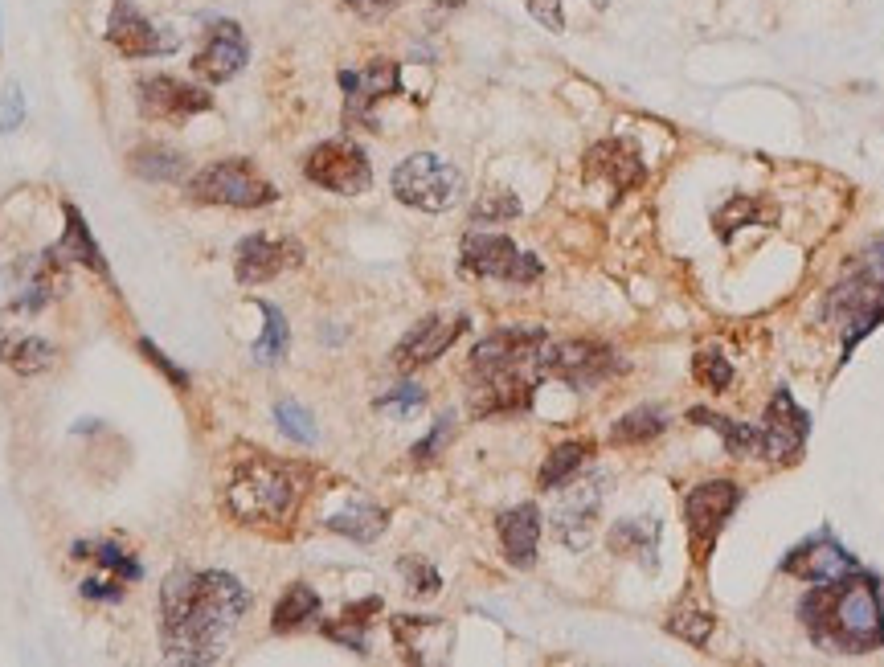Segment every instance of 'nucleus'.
<instances>
[{"mask_svg":"<svg viewBox=\"0 0 884 667\" xmlns=\"http://www.w3.org/2000/svg\"><path fill=\"white\" fill-rule=\"evenodd\" d=\"M250 590L221 569H176L160 590V635L172 663H213L226 655Z\"/></svg>","mask_w":884,"mask_h":667,"instance_id":"nucleus-1","label":"nucleus"},{"mask_svg":"<svg viewBox=\"0 0 884 667\" xmlns=\"http://www.w3.org/2000/svg\"><path fill=\"white\" fill-rule=\"evenodd\" d=\"M815 643L835 651H876L884 647V602L880 586L868 573H848L839 582H823L799 606Z\"/></svg>","mask_w":884,"mask_h":667,"instance_id":"nucleus-2","label":"nucleus"},{"mask_svg":"<svg viewBox=\"0 0 884 667\" xmlns=\"http://www.w3.org/2000/svg\"><path fill=\"white\" fill-rule=\"evenodd\" d=\"M299 479L275 459H246L226 487V512L238 524H279L299 504Z\"/></svg>","mask_w":884,"mask_h":667,"instance_id":"nucleus-3","label":"nucleus"},{"mask_svg":"<svg viewBox=\"0 0 884 667\" xmlns=\"http://www.w3.org/2000/svg\"><path fill=\"white\" fill-rule=\"evenodd\" d=\"M827 311L844 332V352H852V344H860L884 320V238L872 242L852 262V271L835 283Z\"/></svg>","mask_w":884,"mask_h":667,"instance_id":"nucleus-4","label":"nucleus"},{"mask_svg":"<svg viewBox=\"0 0 884 667\" xmlns=\"http://www.w3.org/2000/svg\"><path fill=\"white\" fill-rule=\"evenodd\" d=\"M189 197L205 201V205H230V209H262L279 201V189L262 176L246 156H230L217 160L209 168H201L189 181Z\"/></svg>","mask_w":884,"mask_h":667,"instance_id":"nucleus-5","label":"nucleus"},{"mask_svg":"<svg viewBox=\"0 0 884 667\" xmlns=\"http://www.w3.org/2000/svg\"><path fill=\"white\" fill-rule=\"evenodd\" d=\"M393 197L422 213H447L463 197V172L434 152H418L393 168Z\"/></svg>","mask_w":884,"mask_h":667,"instance_id":"nucleus-6","label":"nucleus"},{"mask_svg":"<svg viewBox=\"0 0 884 667\" xmlns=\"http://www.w3.org/2000/svg\"><path fill=\"white\" fill-rule=\"evenodd\" d=\"M623 369V361L598 340H545L537 352V377H557L573 389H594Z\"/></svg>","mask_w":884,"mask_h":667,"instance_id":"nucleus-7","label":"nucleus"},{"mask_svg":"<svg viewBox=\"0 0 884 667\" xmlns=\"http://www.w3.org/2000/svg\"><path fill=\"white\" fill-rule=\"evenodd\" d=\"M303 172H307L312 185H320L328 193H340V197L369 193V185H373L369 156H365L361 144H352V140H328V144L312 148L303 160Z\"/></svg>","mask_w":884,"mask_h":667,"instance_id":"nucleus-8","label":"nucleus"},{"mask_svg":"<svg viewBox=\"0 0 884 667\" xmlns=\"http://www.w3.org/2000/svg\"><path fill=\"white\" fill-rule=\"evenodd\" d=\"M545 328L537 324H512L492 332L488 340H479L471 352V373L475 377H496V373H537V352L545 344Z\"/></svg>","mask_w":884,"mask_h":667,"instance_id":"nucleus-9","label":"nucleus"},{"mask_svg":"<svg viewBox=\"0 0 884 667\" xmlns=\"http://www.w3.org/2000/svg\"><path fill=\"white\" fill-rule=\"evenodd\" d=\"M463 271L483 275V279H504V283H537L541 262L533 254L516 250V242L508 234H467Z\"/></svg>","mask_w":884,"mask_h":667,"instance_id":"nucleus-10","label":"nucleus"},{"mask_svg":"<svg viewBox=\"0 0 884 667\" xmlns=\"http://www.w3.org/2000/svg\"><path fill=\"white\" fill-rule=\"evenodd\" d=\"M741 492L733 479H713V483H700L688 492L684 500V516H688V532L692 541L700 545V557H709L713 545H717V532L725 528V520L733 516Z\"/></svg>","mask_w":884,"mask_h":667,"instance_id":"nucleus-11","label":"nucleus"},{"mask_svg":"<svg viewBox=\"0 0 884 667\" xmlns=\"http://www.w3.org/2000/svg\"><path fill=\"white\" fill-rule=\"evenodd\" d=\"M140 111L156 123H189L193 115L209 111L213 107V95L201 91V86H189L172 74H156V78H144L140 86Z\"/></svg>","mask_w":884,"mask_h":667,"instance_id":"nucleus-12","label":"nucleus"},{"mask_svg":"<svg viewBox=\"0 0 884 667\" xmlns=\"http://www.w3.org/2000/svg\"><path fill=\"white\" fill-rule=\"evenodd\" d=\"M340 86H344V119L373 127V107L381 99L397 95V86H402V70H397L393 58H373L365 70H344Z\"/></svg>","mask_w":884,"mask_h":667,"instance_id":"nucleus-13","label":"nucleus"},{"mask_svg":"<svg viewBox=\"0 0 884 667\" xmlns=\"http://www.w3.org/2000/svg\"><path fill=\"white\" fill-rule=\"evenodd\" d=\"M803 442H807V414L794 406V397L786 389H778L770 397L762 430H758V451L770 463H790V459H799Z\"/></svg>","mask_w":884,"mask_h":667,"instance_id":"nucleus-14","label":"nucleus"},{"mask_svg":"<svg viewBox=\"0 0 884 667\" xmlns=\"http://www.w3.org/2000/svg\"><path fill=\"white\" fill-rule=\"evenodd\" d=\"M246 58H250V41H246L242 25H238V21H213V25L205 29L201 50L193 54V70H197L205 82L217 86V82H230L234 74H242Z\"/></svg>","mask_w":884,"mask_h":667,"instance_id":"nucleus-15","label":"nucleus"},{"mask_svg":"<svg viewBox=\"0 0 884 667\" xmlns=\"http://www.w3.org/2000/svg\"><path fill=\"white\" fill-rule=\"evenodd\" d=\"M107 41L123 58H160L176 50V37H164L131 0H115L107 17Z\"/></svg>","mask_w":884,"mask_h":667,"instance_id":"nucleus-16","label":"nucleus"},{"mask_svg":"<svg viewBox=\"0 0 884 667\" xmlns=\"http://www.w3.org/2000/svg\"><path fill=\"white\" fill-rule=\"evenodd\" d=\"M602 508V479H582V483H561V500L553 508V528L569 549H586L594 537V516Z\"/></svg>","mask_w":884,"mask_h":667,"instance_id":"nucleus-17","label":"nucleus"},{"mask_svg":"<svg viewBox=\"0 0 884 667\" xmlns=\"http://www.w3.org/2000/svg\"><path fill=\"white\" fill-rule=\"evenodd\" d=\"M303 258V246L295 238H271V234H254L238 246L234 258V275L242 287H258L275 275H283L287 266H295Z\"/></svg>","mask_w":884,"mask_h":667,"instance_id":"nucleus-18","label":"nucleus"},{"mask_svg":"<svg viewBox=\"0 0 884 667\" xmlns=\"http://www.w3.org/2000/svg\"><path fill=\"white\" fill-rule=\"evenodd\" d=\"M467 316H430L422 320L414 332H406V340L393 348V365L410 373V369H422L430 361H438L442 352H447L463 332H467Z\"/></svg>","mask_w":884,"mask_h":667,"instance_id":"nucleus-19","label":"nucleus"},{"mask_svg":"<svg viewBox=\"0 0 884 667\" xmlns=\"http://www.w3.org/2000/svg\"><path fill=\"white\" fill-rule=\"evenodd\" d=\"M586 176L590 181H606L614 189V197H623V193H635L647 181V168H643V156H639L635 144L602 140L586 152Z\"/></svg>","mask_w":884,"mask_h":667,"instance_id":"nucleus-20","label":"nucleus"},{"mask_svg":"<svg viewBox=\"0 0 884 667\" xmlns=\"http://www.w3.org/2000/svg\"><path fill=\"white\" fill-rule=\"evenodd\" d=\"M782 569H786L790 577H803V582L823 586V582H839V577L856 573L860 565H856V557H852L844 545H835L827 532H819V537H811V541H803L799 549H794V553L782 561Z\"/></svg>","mask_w":884,"mask_h":667,"instance_id":"nucleus-21","label":"nucleus"},{"mask_svg":"<svg viewBox=\"0 0 884 667\" xmlns=\"http://www.w3.org/2000/svg\"><path fill=\"white\" fill-rule=\"evenodd\" d=\"M533 381H537V377H524V373L483 377L479 389L471 393V414H475V418H492V414L524 410L528 402H533Z\"/></svg>","mask_w":884,"mask_h":667,"instance_id":"nucleus-22","label":"nucleus"},{"mask_svg":"<svg viewBox=\"0 0 884 667\" xmlns=\"http://www.w3.org/2000/svg\"><path fill=\"white\" fill-rule=\"evenodd\" d=\"M58 361V348L37 336V332H21V328H0V365L13 369L17 377H37Z\"/></svg>","mask_w":884,"mask_h":667,"instance_id":"nucleus-23","label":"nucleus"},{"mask_svg":"<svg viewBox=\"0 0 884 667\" xmlns=\"http://www.w3.org/2000/svg\"><path fill=\"white\" fill-rule=\"evenodd\" d=\"M496 528H500V545H504V553H508V561L516 569H528L537 561V545H541V512H537V504H520V508L504 512L496 520Z\"/></svg>","mask_w":884,"mask_h":667,"instance_id":"nucleus-24","label":"nucleus"},{"mask_svg":"<svg viewBox=\"0 0 884 667\" xmlns=\"http://www.w3.org/2000/svg\"><path fill=\"white\" fill-rule=\"evenodd\" d=\"M62 217H66V230H62V242L54 246L62 258H74V262H82L86 271H95V275H103V279H111V266H107V258H103V250H99V242H95V234H91V226L82 221V213H78V205H62Z\"/></svg>","mask_w":884,"mask_h":667,"instance_id":"nucleus-25","label":"nucleus"},{"mask_svg":"<svg viewBox=\"0 0 884 667\" xmlns=\"http://www.w3.org/2000/svg\"><path fill=\"white\" fill-rule=\"evenodd\" d=\"M655 549H659V520L651 516H635V520H618L610 528V553L618 557H635L647 569L655 565Z\"/></svg>","mask_w":884,"mask_h":667,"instance_id":"nucleus-26","label":"nucleus"},{"mask_svg":"<svg viewBox=\"0 0 884 667\" xmlns=\"http://www.w3.org/2000/svg\"><path fill=\"white\" fill-rule=\"evenodd\" d=\"M385 524H389V516H385V508H377V504H352V508H344V512H336V516H328V528L332 532H340V537H352V541H377L381 532H385Z\"/></svg>","mask_w":884,"mask_h":667,"instance_id":"nucleus-27","label":"nucleus"},{"mask_svg":"<svg viewBox=\"0 0 884 667\" xmlns=\"http://www.w3.org/2000/svg\"><path fill=\"white\" fill-rule=\"evenodd\" d=\"M258 311H262V336L254 340V361L258 365H279L283 357H287V344H291V328H287V316L275 307V303H267V299H258Z\"/></svg>","mask_w":884,"mask_h":667,"instance_id":"nucleus-28","label":"nucleus"},{"mask_svg":"<svg viewBox=\"0 0 884 667\" xmlns=\"http://www.w3.org/2000/svg\"><path fill=\"white\" fill-rule=\"evenodd\" d=\"M590 451H594V442H561L557 451H549V459L541 463V475H537L541 492H557L561 483H569L578 475V467L590 459Z\"/></svg>","mask_w":884,"mask_h":667,"instance_id":"nucleus-29","label":"nucleus"},{"mask_svg":"<svg viewBox=\"0 0 884 667\" xmlns=\"http://www.w3.org/2000/svg\"><path fill=\"white\" fill-rule=\"evenodd\" d=\"M316 614H320V594H316L312 586L295 582V586H287V594L279 598L271 627H275L279 635H287V631H299L303 622H307V618H316Z\"/></svg>","mask_w":884,"mask_h":667,"instance_id":"nucleus-30","label":"nucleus"},{"mask_svg":"<svg viewBox=\"0 0 884 667\" xmlns=\"http://www.w3.org/2000/svg\"><path fill=\"white\" fill-rule=\"evenodd\" d=\"M74 557H78V561H95V565H103L107 573L123 577V582H140V577H144L140 561L131 557L127 549H119L115 541H78V545H74Z\"/></svg>","mask_w":884,"mask_h":667,"instance_id":"nucleus-31","label":"nucleus"},{"mask_svg":"<svg viewBox=\"0 0 884 667\" xmlns=\"http://www.w3.org/2000/svg\"><path fill=\"white\" fill-rule=\"evenodd\" d=\"M663 430H668V414L655 410V406H639V410H631V414H623V418L614 422L610 438L618 442V447H635V442L659 438Z\"/></svg>","mask_w":884,"mask_h":667,"instance_id":"nucleus-32","label":"nucleus"},{"mask_svg":"<svg viewBox=\"0 0 884 667\" xmlns=\"http://www.w3.org/2000/svg\"><path fill=\"white\" fill-rule=\"evenodd\" d=\"M688 422L713 426V430L725 438L729 455H749V451L758 447V430H754V426H741V422H733V418H721V414H709V410H688Z\"/></svg>","mask_w":884,"mask_h":667,"instance_id":"nucleus-33","label":"nucleus"},{"mask_svg":"<svg viewBox=\"0 0 884 667\" xmlns=\"http://www.w3.org/2000/svg\"><path fill=\"white\" fill-rule=\"evenodd\" d=\"M131 172L144 176V181H176L185 172V156L168 148H144L131 156Z\"/></svg>","mask_w":884,"mask_h":667,"instance_id":"nucleus-34","label":"nucleus"},{"mask_svg":"<svg viewBox=\"0 0 884 667\" xmlns=\"http://www.w3.org/2000/svg\"><path fill=\"white\" fill-rule=\"evenodd\" d=\"M713 627H717V618H713L709 610H696V606H680V610H672V618H668V631H672L676 639L692 643V647L709 643Z\"/></svg>","mask_w":884,"mask_h":667,"instance_id":"nucleus-35","label":"nucleus"},{"mask_svg":"<svg viewBox=\"0 0 884 667\" xmlns=\"http://www.w3.org/2000/svg\"><path fill=\"white\" fill-rule=\"evenodd\" d=\"M275 422H279V430H283L287 438L303 442V447H312V442H316L312 414H307L303 406H295V402H279V406H275Z\"/></svg>","mask_w":884,"mask_h":667,"instance_id":"nucleus-36","label":"nucleus"},{"mask_svg":"<svg viewBox=\"0 0 884 667\" xmlns=\"http://www.w3.org/2000/svg\"><path fill=\"white\" fill-rule=\"evenodd\" d=\"M455 438V414H442L438 422H434V430L422 438V442H414V463H430V459H438L442 455V447Z\"/></svg>","mask_w":884,"mask_h":667,"instance_id":"nucleus-37","label":"nucleus"},{"mask_svg":"<svg viewBox=\"0 0 884 667\" xmlns=\"http://www.w3.org/2000/svg\"><path fill=\"white\" fill-rule=\"evenodd\" d=\"M402 577H406V586H410V594H438V586H442V577H438V569L430 565V561H418V557H402Z\"/></svg>","mask_w":884,"mask_h":667,"instance_id":"nucleus-38","label":"nucleus"},{"mask_svg":"<svg viewBox=\"0 0 884 667\" xmlns=\"http://www.w3.org/2000/svg\"><path fill=\"white\" fill-rule=\"evenodd\" d=\"M422 402H426V389H422V385H397V389H389V393L377 397V410H389V414H397V418H406V414H414Z\"/></svg>","mask_w":884,"mask_h":667,"instance_id":"nucleus-39","label":"nucleus"},{"mask_svg":"<svg viewBox=\"0 0 884 667\" xmlns=\"http://www.w3.org/2000/svg\"><path fill=\"white\" fill-rule=\"evenodd\" d=\"M754 217H758V201H754V197H737L729 209L717 213V234H721V238H733V230L749 226Z\"/></svg>","mask_w":884,"mask_h":667,"instance_id":"nucleus-40","label":"nucleus"},{"mask_svg":"<svg viewBox=\"0 0 884 667\" xmlns=\"http://www.w3.org/2000/svg\"><path fill=\"white\" fill-rule=\"evenodd\" d=\"M696 377L709 385L713 393H725V385H729V377H733V369H729V361L725 357H717V352H700L696 357Z\"/></svg>","mask_w":884,"mask_h":667,"instance_id":"nucleus-41","label":"nucleus"},{"mask_svg":"<svg viewBox=\"0 0 884 667\" xmlns=\"http://www.w3.org/2000/svg\"><path fill=\"white\" fill-rule=\"evenodd\" d=\"M21 123H25V95H21L17 82H9L5 95H0V131H5V136H13Z\"/></svg>","mask_w":884,"mask_h":667,"instance_id":"nucleus-42","label":"nucleus"},{"mask_svg":"<svg viewBox=\"0 0 884 667\" xmlns=\"http://www.w3.org/2000/svg\"><path fill=\"white\" fill-rule=\"evenodd\" d=\"M123 577H86L82 582V598H91V602H123Z\"/></svg>","mask_w":884,"mask_h":667,"instance_id":"nucleus-43","label":"nucleus"},{"mask_svg":"<svg viewBox=\"0 0 884 667\" xmlns=\"http://www.w3.org/2000/svg\"><path fill=\"white\" fill-rule=\"evenodd\" d=\"M140 352L148 357V365H156V369H160V373H164V377H168V381H172L176 389H189V373H185V369H176V365H172V361L164 357V352H160V348H156V344H152L148 336L140 340Z\"/></svg>","mask_w":884,"mask_h":667,"instance_id":"nucleus-44","label":"nucleus"},{"mask_svg":"<svg viewBox=\"0 0 884 667\" xmlns=\"http://www.w3.org/2000/svg\"><path fill=\"white\" fill-rule=\"evenodd\" d=\"M520 213V201L516 197H508V193H500V197H488V201H479V209H475V221H500V217H516Z\"/></svg>","mask_w":884,"mask_h":667,"instance_id":"nucleus-45","label":"nucleus"},{"mask_svg":"<svg viewBox=\"0 0 884 667\" xmlns=\"http://www.w3.org/2000/svg\"><path fill=\"white\" fill-rule=\"evenodd\" d=\"M528 13H533L545 29L561 33L565 29V13H561V0H528Z\"/></svg>","mask_w":884,"mask_h":667,"instance_id":"nucleus-46","label":"nucleus"}]
</instances>
